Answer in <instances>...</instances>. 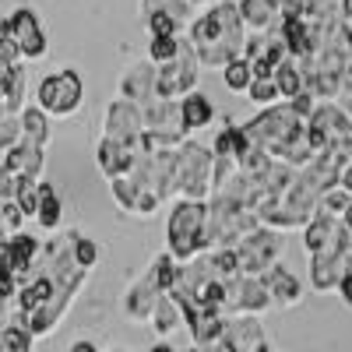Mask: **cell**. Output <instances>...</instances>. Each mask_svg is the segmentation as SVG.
Wrapping results in <instances>:
<instances>
[{
    "label": "cell",
    "mask_w": 352,
    "mask_h": 352,
    "mask_svg": "<svg viewBox=\"0 0 352 352\" xmlns=\"http://www.w3.org/2000/svg\"><path fill=\"white\" fill-rule=\"evenodd\" d=\"M180 320H184L180 307H176V300L166 292V296L159 300V307H155V314H152V328H155L159 335H169L176 324H180Z\"/></svg>",
    "instance_id": "12"
},
{
    "label": "cell",
    "mask_w": 352,
    "mask_h": 352,
    "mask_svg": "<svg viewBox=\"0 0 352 352\" xmlns=\"http://www.w3.org/2000/svg\"><path fill=\"white\" fill-rule=\"evenodd\" d=\"M226 307H232L243 317H254V314L272 307V292H268L261 275H240V278L229 282V303Z\"/></svg>",
    "instance_id": "3"
},
{
    "label": "cell",
    "mask_w": 352,
    "mask_h": 352,
    "mask_svg": "<svg viewBox=\"0 0 352 352\" xmlns=\"http://www.w3.org/2000/svg\"><path fill=\"white\" fill-rule=\"evenodd\" d=\"M162 296H166V292L159 289V278H155V272H152L148 278H141V282L127 292L124 310H127V317H134V320H152V314H155V307H159Z\"/></svg>",
    "instance_id": "7"
},
{
    "label": "cell",
    "mask_w": 352,
    "mask_h": 352,
    "mask_svg": "<svg viewBox=\"0 0 352 352\" xmlns=\"http://www.w3.org/2000/svg\"><path fill=\"white\" fill-rule=\"evenodd\" d=\"M25 127L36 134V141L46 138V124H43V116H39V113H25Z\"/></svg>",
    "instance_id": "21"
},
{
    "label": "cell",
    "mask_w": 352,
    "mask_h": 352,
    "mask_svg": "<svg viewBox=\"0 0 352 352\" xmlns=\"http://www.w3.org/2000/svg\"><path fill=\"white\" fill-rule=\"evenodd\" d=\"M338 292H342V303H345V307H352V272L338 282Z\"/></svg>",
    "instance_id": "22"
},
{
    "label": "cell",
    "mask_w": 352,
    "mask_h": 352,
    "mask_svg": "<svg viewBox=\"0 0 352 352\" xmlns=\"http://www.w3.org/2000/svg\"><path fill=\"white\" fill-rule=\"evenodd\" d=\"M113 352H124V349H113Z\"/></svg>",
    "instance_id": "26"
},
{
    "label": "cell",
    "mask_w": 352,
    "mask_h": 352,
    "mask_svg": "<svg viewBox=\"0 0 352 352\" xmlns=\"http://www.w3.org/2000/svg\"><path fill=\"white\" fill-rule=\"evenodd\" d=\"M282 250V240L275 236V232H250L247 240H240V268L247 275H257V272H272L275 268V257Z\"/></svg>",
    "instance_id": "4"
},
{
    "label": "cell",
    "mask_w": 352,
    "mask_h": 352,
    "mask_svg": "<svg viewBox=\"0 0 352 352\" xmlns=\"http://www.w3.org/2000/svg\"><path fill=\"white\" fill-rule=\"evenodd\" d=\"M71 352H99V349H96L92 342H85V338H81V342H74V345H71Z\"/></svg>",
    "instance_id": "23"
},
{
    "label": "cell",
    "mask_w": 352,
    "mask_h": 352,
    "mask_svg": "<svg viewBox=\"0 0 352 352\" xmlns=\"http://www.w3.org/2000/svg\"><path fill=\"white\" fill-rule=\"evenodd\" d=\"M204 229H208V208H204L201 201L176 204L173 215H169V257H176V261L197 257L208 247Z\"/></svg>",
    "instance_id": "1"
},
{
    "label": "cell",
    "mask_w": 352,
    "mask_h": 352,
    "mask_svg": "<svg viewBox=\"0 0 352 352\" xmlns=\"http://www.w3.org/2000/svg\"><path fill=\"white\" fill-rule=\"evenodd\" d=\"M4 36L28 56H43L46 53V43H43V32H39V21L32 11H14V18L4 21Z\"/></svg>",
    "instance_id": "6"
},
{
    "label": "cell",
    "mask_w": 352,
    "mask_h": 352,
    "mask_svg": "<svg viewBox=\"0 0 352 352\" xmlns=\"http://www.w3.org/2000/svg\"><path fill=\"white\" fill-rule=\"evenodd\" d=\"M96 243L92 240H78V264H81V268H92V264H96Z\"/></svg>",
    "instance_id": "20"
},
{
    "label": "cell",
    "mask_w": 352,
    "mask_h": 352,
    "mask_svg": "<svg viewBox=\"0 0 352 352\" xmlns=\"http://www.w3.org/2000/svg\"><path fill=\"white\" fill-rule=\"evenodd\" d=\"M222 78H226V85L232 88V92H243V88H250V81H254L247 60H232V64L222 71Z\"/></svg>",
    "instance_id": "16"
},
{
    "label": "cell",
    "mask_w": 352,
    "mask_h": 352,
    "mask_svg": "<svg viewBox=\"0 0 352 352\" xmlns=\"http://www.w3.org/2000/svg\"><path fill=\"white\" fill-rule=\"evenodd\" d=\"M148 352H173V349H169V345H152Z\"/></svg>",
    "instance_id": "24"
},
{
    "label": "cell",
    "mask_w": 352,
    "mask_h": 352,
    "mask_svg": "<svg viewBox=\"0 0 352 352\" xmlns=\"http://www.w3.org/2000/svg\"><path fill=\"white\" fill-rule=\"evenodd\" d=\"M81 102V78L74 71H60V74H50L39 85V106L50 113H74Z\"/></svg>",
    "instance_id": "2"
},
{
    "label": "cell",
    "mask_w": 352,
    "mask_h": 352,
    "mask_svg": "<svg viewBox=\"0 0 352 352\" xmlns=\"http://www.w3.org/2000/svg\"><path fill=\"white\" fill-rule=\"evenodd\" d=\"M32 349V335H28V328H4L0 331V352H28Z\"/></svg>",
    "instance_id": "14"
},
{
    "label": "cell",
    "mask_w": 352,
    "mask_h": 352,
    "mask_svg": "<svg viewBox=\"0 0 352 352\" xmlns=\"http://www.w3.org/2000/svg\"><path fill=\"white\" fill-rule=\"evenodd\" d=\"M99 166L109 173V176H116L120 180V173H127L131 166H134V155H131V144H124V141H102V148H99Z\"/></svg>",
    "instance_id": "9"
},
{
    "label": "cell",
    "mask_w": 352,
    "mask_h": 352,
    "mask_svg": "<svg viewBox=\"0 0 352 352\" xmlns=\"http://www.w3.org/2000/svg\"><path fill=\"white\" fill-rule=\"evenodd\" d=\"M275 85H278V92H282V96H289V102L307 92V78H303L300 64H296V60H289V56L275 67Z\"/></svg>",
    "instance_id": "10"
},
{
    "label": "cell",
    "mask_w": 352,
    "mask_h": 352,
    "mask_svg": "<svg viewBox=\"0 0 352 352\" xmlns=\"http://www.w3.org/2000/svg\"><path fill=\"white\" fill-rule=\"evenodd\" d=\"M148 28H152V39H176V18L169 11H152Z\"/></svg>",
    "instance_id": "18"
},
{
    "label": "cell",
    "mask_w": 352,
    "mask_h": 352,
    "mask_svg": "<svg viewBox=\"0 0 352 352\" xmlns=\"http://www.w3.org/2000/svg\"><path fill=\"white\" fill-rule=\"evenodd\" d=\"M212 116H215V109H212V102L204 99V96H187V99L180 102V124H184V131L204 127Z\"/></svg>",
    "instance_id": "11"
},
{
    "label": "cell",
    "mask_w": 352,
    "mask_h": 352,
    "mask_svg": "<svg viewBox=\"0 0 352 352\" xmlns=\"http://www.w3.org/2000/svg\"><path fill=\"white\" fill-rule=\"evenodd\" d=\"M194 67H197L194 64V50L187 43H180V56L159 71V99H176L180 92H187V88L194 85V78H197Z\"/></svg>",
    "instance_id": "5"
},
{
    "label": "cell",
    "mask_w": 352,
    "mask_h": 352,
    "mask_svg": "<svg viewBox=\"0 0 352 352\" xmlns=\"http://www.w3.org/2000/svg\"><path fill=\"white\" fill-rule=\"evenodd\" d=\"M272 14H275L272 0H243V4H240V18H243L250 28H261V32L272 25Z\"/></svg>",
    "instance_id": "13"
},
{
    "label": "cell",
    "mask_w": 352,
    "mask_h": 352,
    "mask_svg": "<svg viewBox=\"0 0 352 352\" xmlns=\"http://www.w3.org/2000/svg\"><path fill=\"white\" fill-rule=\"evenodd\" d=\"M148 56L155 64H173L176 56H180V39H152Z\"/></svg>",
    "instance_id": "19"
},
{
    "label": "cell",
    "mask_w": 352,
    "mask_h": 352,
    "mask_svg": "<svg viewBox=\"0 0 352 352\" xmlns=\"http://www.w3.org/2000/svg\"><path fill=\"white\" fill-rule=\"evenodd\" d=\"M261 278H264V285H268V292H272V303H278V307H296L300 303L303 289H300V282H296L292 272L272 268L268 275H261Z\"/></svg>",
    "instance_id": "8"
},
{
    "label": "cell",
    "mask_w": 352,
    "mask_h": 352,
    "mask_svg": "<svg viewBox=\"0 0 352 352\" xmlns=\"http://www.w3.org/2000/svg\"><path fill=\"white\" fill-rule=\"evenodd\" d=\"M39 197H43V204H39V222H43L46 229H53L56 222H60V201H56V194H53L50 184L39 187Z\"/></svg>",
    "instance_id": "15"
},
{
    "label": "cell",
    "mask_w": 352,
    "mask_h": 352,
    "mask_svg": "<svg viewBox=\"0 0 352 352\" xmlns=\"http://www.w3.org/2000/svg\"><path fill=\"white\" fill-rule=\"evenodd\" d=\"M187 352H212V349H201V345H194V349H187Z\"/></svg>",
    "instance_id": "25"
},
{
    "label": "cell",
    "mask_w": 352,
    "mask_h": 352,
    "mask_svg": "<svg viewBox=\"0 0 352 352\" xmlns=\"http://www.w3.org/2000/svg\"><path fill=\"white\" fill-rule=\"evenodd\" d=\"M247 92H250V99L261 102V106H268V102H275V99L282 96V92H278V85H275V78H254Z\"/></svg>",
    "instance_id": "17"
}]
</instances>
